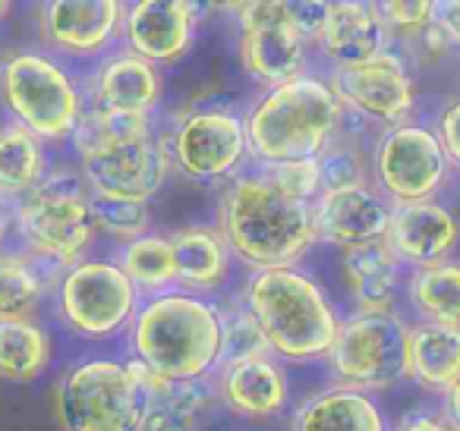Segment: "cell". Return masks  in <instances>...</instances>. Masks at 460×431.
<instances>
[{"label":"cell","mask_w":460,"mask_h":431,"mask_svg":"<svg viewBox=\"0 0 460 431\" xmlns=\"http://www.w3.org/2000/svg\"><path fill=\"white\" fill-rule=\"evenodd\" d=\"M438 142L445 148L447 161L460 167V98L445 108V114L438 117Z\"/></svg>","instance_id":"obj_39"},{"label":"cell","mask_w":460,"mask_h":431,"mask_svg":"<svg viewBox=\"0 0 460 431\" xmlns=\"http://www.w3.org/2000/svg\"><path fill=\"white\" fill-rule=\"evenodd\" d=\"M92 221L98 230L117 236V240H139L148 227V208L139 202H123V198H98L92 196Z\"/></svg>","instance_id":"obj_34"},{"label":"cell","mask_w":460,"mask_h":431,"mask_svg":"<svg viewBox=\"0 0 460 431\" xmlns=\"http://www.w3.org/2000/svg\"><path fill=\"white\" fill-rule=\"evenodd\" d=\"M401 259L388 249V242L350 249L344 252V284L359 315H388L401 293Z\"/></svg>","instance_id":"obj_20"},{"label":"cell","mask_w":460,"mask_h":431,"mask_svg":"<svg viewBox=\"0 0 460 431\" xmlns=\"http://www.w3.org/2000/svg\"><path fill=\"white\" fill-rule=\"evenodd\" d=\"M41 299V277L22 255L0 252V318H29Z\"/></svg>","instance_id":"obj_32"},{"label":"cell","mask_w":460,"mask_h":431,"mask_svg":"<svg viewBox=\"0 0 460 431\" xmlns=\"http://www.w3.org/2000/svg\"><path fill=\"white\" fill-rule=\"evenodd\" d=\"M332 92L338 95V101L363 110L372 120L391 123V127H401L416 101L413 79H410L403 60L391 51L357 66H338Z\"/></svg>","instance_id":"obj_14"},{"label":"cell","mask_w":460,"mask_h":431,"mask_svg":"<svg viewBox=\"0 0 460 431\" xmlns=\"http://www.w3.org/2000/svg\"><path fill=\"white\" fill-rule=\"evenodd\" d=\"M341 120V101L332 85L300 76L271 89L246 117V142L262 164L319 158Z\"/></svg>","instance_id":"obj_4"},{"label":"cell","mask_w":460,"mask_h":431,"mask_svg":"<svg viewBox=\"0 0 460 431\" xmlns=\"http://www.w3.org/2000/svg\"><path fill=\"white\" fill-rule=\"evenodd\" d=\"M445 409H447V422H451L454 428H460V374L445 391Z\"/></svg>","instance_id":"obj_42"},{"label":"cell","mask_w":460,"mask_h":431,"mask_svg":"<svg viewBox=\"0 0 460 431\" xmlns=\"http://www.w3.org/2000/svg\"><path fill=\"white\" fill-rule=\"evenodd\" d=\"M246 312L256 318L271 353L294 362L328 356L341 330L325 290L300 268L252 274L246 284Z\"/></svg>","instance_id":"obj_3"},{"label":"cell","mask_w":460,"mask_h":431,"mask_svg":"<svg viewBox=\"0 0 460 431\" xmlns=\"http://www.w3.org/2000/svg\"><path fill=\"white\" fill-rule=\"evenodd\" d=\"M271 349L259 330L256 318L250 312H234L221 318V362L224 365H237V362L265 359Z\"/></svg>","instance_id":"obj_33"},{"label":"cell","mask_w":460,"mask_h":431,"mask_svg":"<svg viewBox=\"0 0 460 431\" xmlns=\"http://www.w3.org/2000/svg\"><path fill=\"white\" fill-rule=\"evenodd\" d=\"M438 22H441V29H445L447 41L460 48V0L438 4Z\"/></svg>","instance_id":"obj_40"},{"label":"cell","mask_w":460,"mask_h":431,"mask_svg":"<svg viewBox=\"0 0 460 431\" xmlns=\"http://www.w3.org/2000/svg\"><path fill=\"white\" fill-rule=\"evenodd\" d=\"M294 431H388L385 416L363 391L328 387L300 406Z\"/></svg>","instance_id":"obj_23"},{"label":"cell","mask_w":460,"mask_h":431,"mask_svg":"<svg viewBox=\"0 0 460 431\" xmlns=\"http://www.w3.org/2000/svg\"><path fill=\"white\" fill-rule=\"evenodd\" d=\"M51 362V340L32 318H0V378L32 381Z\"/></svg>","instance_id":"obj_27"},{"label":"cell","mask_w":460,"mask_h":431,"mask_svg":"<svg viewBox=\"0 0 460 431\" xmlns=\"http://www.w3.org/2000/svg\"><path fill=\"white\" fill-rule=\"evenodd\" d=\"M136 362L164 381H199L221 362V315L190 290H167L133 318Z\"/></svg>","instance_id":"obj_2"},{"label":"cell","mask_w":460,"mask_h":431,"mask_svg":"<svg viewBox=\"0 0 460 431\" xmlns=\"http://www.w3.org/2000/svg\"><path fill=\"white\" fill-rule=\"evenodd\" d=\"M155 133L148 114H117V110H92V114H83L76 133H73V145L83 158L95 152H104V148L117 145V142L127 139H139V136Z\"/></svg>","instance_id":"obj_31"},{"label":"cell","mask_w":460,"mask_h":431,"mask_svg":"<svg viewBox=\"0 0 460 431\" xmlns=\"http://www.w3.org/2000/svg\"><path fill=\"white\" fill-rule=\"evenodd\" d=\"M262 173L271 186L284 192V196L296 198V202H313L322 196V177H319V161H281V164H262Z\"/></svg>","instance_id":"obj_36"},{"label":"cell","mask_w":460,"mask_h":431,"mask_svg":"<svg viewBox=\"0 0 460 431\" xmlns=\"http://www.w3.org/2000/svg\"><path fill=\"white\" fill-rule=\"evenodd\" d=\"M7 13H10V4H4V0H0V20H4Z\"/></svg>","instance_id":"obj_43"},{"label":"cell","mask_w":460,"mask_h":431,"mask_svg":"<svg viewBox=\"0 0 460 431\" xmlns=\"http://www.w3.org/2000/svg\"><path fill=\"white\" fill-rule=\"evenodd\" d=\"M385 39H388V29L378 7L344 0V4H332V16L322 29L319 45L338 66H357L385 54Z\"/></svg>","instance_id":"obj_19"},{"label":"cell","mask_w":460,"mask_h":431,"mask_svg":"<svg viewBox=\"0 0 460 431\" xmlns=\"http://www.w3.org/2000/svg\"><path fill=\"white\" fill-rule=\"evenodd\" d=\"M95 98L102 110L148 114L161 101V76L148 60L136 54H120L102 64L95 76Z\"/></svg>","instance_id":"obj_22"},{"label":"cell","mask_w":460,"mask_h":431,"mask_svg":"<svg viewBox=\"0 0 460 431\" xmlns=\"http://www.w3.org/2000/svg\"><path fill=\"white\" fill-rule=\"evenodd\" d=\"M410 303L429 324L460 328V265L438 261L410 277Z\"/></svg>","instance_id":"obj_28"},{"label":"cell","mask_w":460,"mask_h":431,"mask_svg":"<svg viewBox=\"0 0 460 431\" xmlns=\"http://www.w3.org/2000/svg\"><path fill=\"white\" fill-rule=\"evenodd\" d=\"M20 236L35 255L54 265H79L89 249L95 221H92V198L79 189L76 180L54 177L41 180L16 211Z\"/></svg>","instance_id":"obj_7"},{"label":"cell","mask_w":460,"mask_h":431,"mask_svg":"<svg viewBox=\"0 0 460 431\" xmlns=\"http://www.w3.org/2000/svg\"><path fill=\"white\" fill-rule=\"evenodd\" d=\"M240 13V60L256 83L278 89L303 76L309 41L288 22V4H237Z\"/></svg>","instance_id":"obj_11"},{"label":"cell","mask_w":460,"mask_h":431,"mask_svg":"<svg viewBox=\"0 0 460 431\" xmlns=\"http://www.w3.org/2000/svg\"><path fill=\"white\" fill-rule=\"evenodd\" d=\"M0 236H4V202H0Z\"/></svg>","instance_id":"obj_44"},{"label":"cell","mask_w":460,"mask_h":431,"mask_svg":"<svg viewBox=\"0 0 460 431\" xmlns=\"http://www.w3.org/2000/svg\"><path fill=\"white\" fill-rule=\"evenodd\" d=\"M378 13H382V20H385V29L391 26L401 35H416L435 26V20H438V4H432V0H422V4H382Z\"/></svg>","instance_id":"obj_37"},{"label":"cell","mask_w":460,"mask_h":431,"mask_svg":"<svg viewBox=\"0 0 460 431\" xmlns=\"http://www.w3.org/2000/svg\"><path fill=\"white\" fill-rule=\"evenodd\" d=\"M401 431H460V428H454L447 418H438V416H416V418H410Z\"/></svg>","instance_id":"obj_41"},{"label":"cell","mask_w":460,"mask_h":431,"mask_svg":"<svg viewBox=\"0 0 460 431\" xmlns=\"http://www.w3.org/2000/svg\"><path fill=\"white\" fill-rule=\"evenodd\" d=\"M410 374L432 391H447L460 374V328L429 321L410 328Z\"/></svg>","instance_id":"obj_25"},{"label":"cell","mask_w":460,"mask_h":431,"mask_svg":"<svg viewBox=\"0 0 460 431\" xmlns=\"http://www.w3.org/2000/svg\"><path fill=\"white\" fill-rule=\"evenodd\" d=\"M315 161H319L322 196L325 192H347L366 186V161L357 148L328 145Z\"/></svg>","instance_id":"obj_35"},{"label":"cell","mask_w":460,"mask_h":431,"mask_svg":"<svg viewBox=\"0 0 460 431\" xmlns=\"http://www.w3.org/2000/svg\"><path fill=\"white\" fill-rule=\"evenodd\" d=\"M123 22L117 0H54L41 7V29L48 41L73 57H92L111 45Z\"/></svg>","instance_id":"obj_18"},{"label":"cell","mask_w":460,"mask_h":431,"mask_svg":"<svg viewBox=\"0 0 460 431\" xmlns=\"http://www.w3.org/2000/svg\"><path fill=\"white\" fill-rule=\"evenodd\" d=\"M120 268L136 290H146L152 296L167 293V286L177 284V261H173L171 236H139L127 242L120 255Z\"/></svg>","instance_id":"obj_30"},{"label":"cell","mask_w":460,"mask_h":431,"mask_svg":"<svg viewBox=\"0 0 460 431\" xmlns=\"http://www.w3.org/2000/svg\"><path fill=\"white\" fill-rule=\"evenodd\" d=\"M447 154L438 142V133L420 123L391 127L378 139L372 171L388 198L397 205L432 202L447 177Z\"/></svg>","instance_id":"obj_10"},{"label":"cell","mask_w":460,"mask_h":431,"mask_svg":"<svg viewBox=\"0 0 460 431\" xmlns=\"http://www.w3.org/2000/svg\"><path fill=\"white\" fill-rule=\"evenodd\" d=\"M54 412L64 431H142L146 368L114 359L79 362L60 378Z\"/></svg>","instance_id":"obj_5"},{"label":"cell","mask_w":460,"mask_h":431,"mask_svg":"<svg viewBox=\"0 0 460 431\" xmlns=\"http://www.w3.org/2000/svg\"><path fill=\"white\" fill-rule=\"evenodd\" d=\"M60 315L83 337H111L133 324L139 290L114 261H79L60 280Z\"/></svg>","instance_id":"obj_9"},{"label":"cell","mask_w":460,"mask_h":431,"mask_svg":"<svg viewBox=\"0 0 460 431\" xmlns=\"http://www.w3.org/2000/svg\"><path fill=\"white\" fill-rule=\"evenodd\" d=\"M177 284L190 290H211L227 277V242L215 230L192 227L171 236Z\"/></svg>","instance_id":"obj_26"},{"label":"cell","mask_w":460,"mask_h":431,"mask_svg":"<svg viewBox=\"0 0 460 431\" xmlns=\"http://www.w3.org/2000/svg\"><path fill=\"white\" fill-rule=\"evenodd\" d=\"M328 16H332V4H288V22L306 41H319Z\"/></svg>","instance_id":"obj_38"},{"label":"cell","mask_w":460,"mask_h":431,"mask_svg":"<svg viewBox=\"0 0 460 431\" xmlns=\"http://www.w3.org/2000/svg\"><path fill=\"white\" fill-rule=\"evenodd\" d=\"M246 148V123L227 110H199L177 127L171 154L192 180H217L237 171Z\"/></svg>","instance_id":"obj_13"},{"label":"cell","mask_w":460,"mask_h":431,"mask_svg":"<svg viewBox=\"0 0 460 431\" xmlns=\"http://www.w3.org/2000/svg\"><path fill=\"white\" fill-rule=\"evenodd\" d=\"M45 152L29 129H0V196H29L41 183Z\"/></svg>","instance_id":"obj_29"},{"label":"cell","mask_w":460,"mask_h":431,"mask_svg":"<svg viewBox=\"0 0 460 431\" xmlns=\"http://www.w3.org/2000/svg\"><path fill=\"white\" fill-rule=\"evenodd\" d=\"M0 92L35 139H66L83 120V98L70 73L45 54H13L0 66Z\"/></svg>","instance_id":"obj_6"},{"label":"cell","mask_w":460,"mask_h":431,"mask_svg":"<svg viewBox=\"0 0 460 431\" xmlns=\"http://www.w3.org/2000/svg\"><path fill=\"white\" fill-rule=\"evenodd\" d=\"M328 365L341 387L385 391L410 374V328L394 315H353L341 321Z\"/></svg>","instance_id":"obj_8"},{"label":"cell","mask_w":460,"mask_h":431,"mask_svg":"<svg viewBox=\"0 0 460 431\" xmlns=\"http://www.w3.org/2000/svg\"><path fill=\"white\" fill-rule=\"evenodd\" d=\"M221 397L230 409L252 418H269L288 406V374L278 362L250 359L237 365H224Z\"/></svg>","instance_id":"obj_21"},{"label":"cell","mask_w":460,"mask_h":431,"mask_svg":"<svg viewBox=\"0 0 460 431\" xmlns=\"http://www.w3.org/2000/svg\"><path fill=\"white\" fill-rule=\"evenodd\" d=\"M221 236L246 265L294 268L319 240L313 202H296L262 173L240 177L221 205Z\"/></svg>","instance_id":"obj_1"},{"label":"cell","mask_w":460,"mask_h":431,"mask_svg":"<svg viewBox=\"0 0 460 431\" xmlns=\"http://www.w3.org/2000/svg\"><path fill=\"white\" fill-rule=\"evenodd\" d=\"M208 391L202 381H164L146 368V418L142 431H199Z\"/></svg>","instance_id":"obj_24"},{"label":"cell","mask_w":460,"mask_h":431,"mask_svg":"<svg viewBox=\"0 0 460 431\" xmlns=\"http://www.w3.org/2000/svg\"><path fill=\"white\" fill-rule=\"evenodd\" d=\"M391 205L369 186L347 192H325L315 198V233L344 252L385 242L391 227Z\"/></svg>","instance_id":"obj_15"},{"label":"cell","mask_w":460,"mask_h":431,"mask_svg":"<svg viewBox=\"0 0 460 431\" xmlns=\"http://www.w3.org/2000/svg\"><path fill=\"white\" fill-rule=\"evenodd\" d=\"M196 7L186 0H136L127 7V45L129 54L148 64H171L183 57L192 41Z\"/></svg>","instance_id":"obj_16"},{"label":"cell","mask_w":460,"mask_h":431,"mask_svg":"<svg viewBox=\"0 0 460 431\" xmlns=\"http://www.w3.org/2000/svg\"><path fill=\"white\" fill-rule=\"evenodd\" d=\"M457 240H460L457 217L438 202L394 205L388 236H385V242L401 259V265H416V268H429L445 261V255L457 246Z\"/></svg>","instance_id":"obj_17"},{"label":"cell","mask_w":460,"mask_h":431,"mask_svg":"<svg viewBox=\"0 0 460 431\" xmlns=\"http://www.w3.org/2000/svg\"><path fill=\"white\" fill-rule=\"evenodd\" d=\"M171 171V154L155 133L83 158V173L98 198H123L146 205L164 186Z\"/></svg>","instance_id":"obj_12"}]
</instances>
